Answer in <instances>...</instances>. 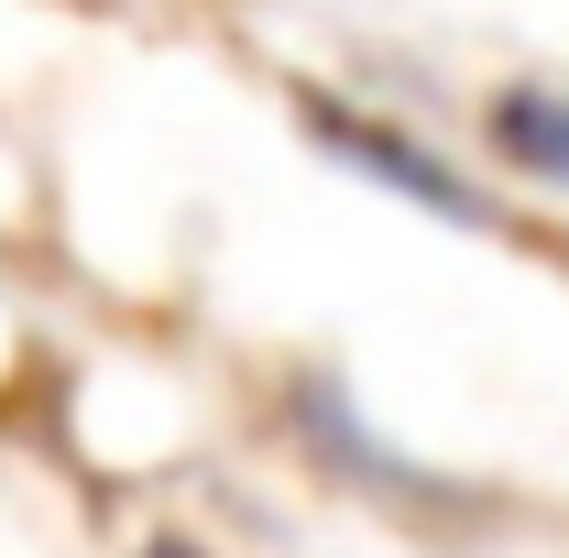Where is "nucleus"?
Returning a JSON list of instances; mask_svg holds the SVG:
<instances>
[{
    "label": "nucleus",
    "mask_w": 569,
    "mask_h": 558,
    "mask_svg": "<svg viewBox=\"0 0 569 558\" xmlns=\"http://www.w3.org/2000/svg\"><path fill=\"white\" fill-rule=\"evenodd\" d=\"M482 132L515 176H537V187H569V88L548 77H526V88H503L493 110H482Z\"/></svg>",
    "instance_id": "nucleus-1"
},
{
    "label": "nucleus",
    "mask_w": 569,
    "mask_h": 558,
    "mask_svg": "<svg viewBox=\"0 0 569 558\" xmlns=\"http://www.w3.org/2000/svg\"><path fill=\"white\" fill-rule=\"evenodd\" d=\"M318 132H329V142H351V165H372V153H406V142H395V132H361V121H318ZM383 176H395V187H417L427 209H449V219H471V198H460V187H449V176H427V165H383Z\"/></svg>",
    "instance_id": "nucleus-2"
}]
</instances>
